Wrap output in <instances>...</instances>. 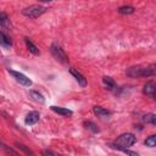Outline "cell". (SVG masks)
Instances as JSON below:
<instances>
[{"label": "cell", "instance_id": "20", "mask_svg": "<svg viewBox=\"0 0 156 156\" xmlns=\"http://www.w3.org/2000/svg\"><path fill=\"white\" fill-rule=\"evenodd\" d=\"M0 147H2L4 150H6L7 152H11V154H16V151L15 150H12V149H10V147H7V145H5L1 140H0Z\"/></svg>", "mask_w": 156, "mask_h": 156}, {"label": "cell", "instance_id": "7", "mask_svg": "<svg viewBox=\"0 0 156 156\" xmlns=\"http://www.w3.org/2000/svg\"><path fill=\"white\" fill-rule=\"evenodd\" d=\"M69 73L76 78V80L78 82V84L80 85V87H87V78L78 71V69H76V68H69Z\"/></svg>", "mask_w": 156, "mask_h": 156}, {"label": "cell", "instance_id": "9", "mask_svg": "<svg viewBox=\"0 0 156 156\" xmlns=\"http://www.w3.org/2000/svg\"><path fill=\"white\" fill-rule=\"evenodd\" d=\"M93 112L95 113V116H98L101 119H106V118H108L111 116V112L108 110L101 107V106H94L93 107Z\"/></svg>", "mask_w": 156, "mask_h": 156}, {"label": "cell", "instance_id": "16", "mask_svg": "<svg viewBox=\"0 0 156 156\" xmlns=\"http://www.w3.org/2000/svg\"><path fill=\"white\" fill-rule=\"evenodd\" d=\"M29 94H30V96H32L34 100H37V101H40V102H44V101H45L44 96H43L39 91H37V90H30Z\"/></svg>", "mask_w": 156, "mask_h": 156}, {"label": "cell", "instance_id": "14", "mask_svg": "<svg viewBox=\"0 0 156 156\" xmlns=\"http://www.w3.org/2000/svg\"><path fill=\"white\" fill-rule=\"evenodd\" d=\"M143 121L155 126L156 124V115L155 113H146L145 116H143Z\"/></svg>", "mask_w": 156, "mask_h": 156}, {"label": "cell", "instance_id": "18", "mask_svg": "<svg viewBox=\"0 0 156 156\" xmlns=\"http://www.w3.org/2000/svg\"><path fill=\"white\" fill-rule=\"evenodd\" d=\"M145 145L149 146V147H154V146L156 145V135L152 134V135H150L149 138H146V140H145Z\"/></svg>", "mask_w": 156, "mask_h": 156}, {"label": "cell", "instance_id": "4", "mask_svg": "<svg viewBox=\"0 0 156 156\" xmlns=\"http://www.w3.org/2000/svg\"><path fill=\"white\" fill-rule=\"evenodd\" d=\"M50 50H51L52 56H54L57 61H60V62H62V63H67V62H68V56H67V54L65 52V50H63L58 44L54 43V44L51 45Z\"/></svg>", "mask_w": 156, "mask_h": 156}, {"label": "cell", "instance_id": "15", "mask_svg": "<svg viewBox=\"0 0 156 156\" xmlns=\"http://www.w3.org/2000/svg\"><path fill=\"white\" fill-rule=\"evenodd\" d=\"M135 9L133 6H121L118 9V12L121 15H130V13H134Z\"/></svg>", "mask_w": 156, "mask_h": 156}, {"label": "cell", "instance_id": "5", "mask_svg": "<svg viewBox=\"0 0 156 156\" xmlns=\"http://www.w3.org/2000/svg\"><path fill=\"white\" fill-rule=\"evenodd\" d=\"M9 73H10L21 85H23V87H30V85H32V80H30L27 76H24L23 73L17 72V71H13V69H9Z\"/></svg>", "mask_w": 156, "mask_h": 156}, {"label": "cell", "instance_id": "13", "mask_svg": "<svg viewBox=\"0 0 156 156\" xmlns=\"http://www.w3.org/2000/svg\"><path fill=\"white\" fill-rule=\"evenodd\" d=\"M102 83H104V85H105L108 90H113V89L116 88V82H115L111 77H107V76L102 77Z\"/></svg>", "mask_w": 156, "mask_h": 156}, {"label": "cell", "instance_id": "2", "mask_svg": "<svg viewBox=\"0 0 156 156\" xmlns=\"http://www.w3.org/2000/svg\"><path fill=\"white\" fill-rule=\"evenodd\" d=\"M135 143H136V136L134 134H132V133H124V134H121L116 139L115 143L110 144V146L113 147V149H116V150H118L121 147H129V146L134 145Z\"/></svg>", "mask_w": 156, "mask_h": 156}, {"label": "cell", "instance_id": "19", "mask_svg": "<svg viewBox=\"0 0 156 156\" xmlns=\"http://www.w3.org/2000/svg\"><path fill=\"white\" fill-rule=\"evenodd\" d=\"M16 146H17L18 149H21L22 151H24L26 154H28V155H33V152H32L29 149H27V147H26V145H23V144H20V143H16Z\"/></svg>", "mask_w": 156, "mask_h": 156}, {"label": "cell", "instance_id": "3", "mask_svg": "<svg viewBox=\"0 0 156 156\" xmlns=\"http://www.w3.org/2000/svg\"><path fill=\"white\" fill-rule=\"evenodd\" d=\"M45 12H46V7H44L41 5H30L22 10V13L29 18H37Z\"/></svg>", "mask_w": 156, "mask_h": 156}, {"label": "cell", "instance_id": "12", "mask_svg": "<svg viewBox=\"0 0 156 156\" xmlns=\"http://www.w3.org/2000/svg\"><path fill=\"white\" fill-rule=\"evenodd\" d=\"M0 26L4 30H7L10 27V20H9L7 13L5 12H0Z\"/></svg>", "mask_w": 156, "mask_h": 156}, {"label": "cell", "instance_id": "21", "mask_svg": "<svg viewBox=\"0 0 156 156\" xmlns=\"http://www.w3.org/2000/svg\"><path fill=\"white\" fill-rule=\"evenodd\" d=\"M43 154H44V155H55V156L57 155L56 152H54V151H51V150H44Z\"/></svg>", "mask_w": 156, "mask_h": 156}, {"label": "cell", "instance_id": "8", "mask_svg": "<svg viewBox=\"0 0 156 156\" xmlns=\"http://www.w3.org/2000/svg\"><path fill=\"white\" fill-rule=\"evenodd\" d=\"M39 117H40V115L38 111H30L27 113V116L24 118V123L27 126H33L39 121Z\"/></svg>", "mask_w": 156, "mask_h": 156}, {"label": "cell", "instance_id": "10", "mask_svg": "<svg viewBox=\"0 0 156 156\" xmlns=\"http://www.w3.org/2000/svg\"><path fill=\"white\" fill-rule=\"evenodd\" d=\"M50 108H51V111H54L55 113L61 115V116H63V117H68V116H72V115H73V111H72V110H68V108H65V107L51 106Z\"/></svg>", "mask_w": 156, "mask_h": 156}, {"label": "cell", "instance_id": "22", "mask_svg": "<svg viewBox=\"0 0 156 156\" xmlns=\"http://www.w3.org/2000/svg\"><path fill=\"white\" fill-rule=\"evenodd\" d=\"M39 1H43V2H50V1H54V0H39Z\"/></svg>", "mask_w": 156, "mask_h": 156}, {"label": "cell", "instance_id": "6", "mask_svg": "<svg viewBox=\"0 0 156 156\" xmlns=\"http://www.w3.org/2000/svg\"><path fill=\"white\" fill-rule=\"evenodd\" d=\"M155 90H156V84H155V82H152V80L146 82V84H145L144 88H143V93H144L146 96L152 98V99H155Z\"/></svg>", "mask_w": 156, "mask_h": 156}, {"label": "cell", "instance_id": "1", "mask_svg": "<svg viewBox=\"0 0 156 156\" xmlns=\"http://www.w3.org/2000/svg\"><path fill=\"white\" fill-rule=\"evenodd\" d=\"M126 74L130 78L140 77H152L155 76V65L151 66H132L126 71Z\"/></svg>", "mask_w": 156, "mask_h": 156}, {"label": "cell", "instance_id": "17", "mask_svg": "<svg viewBox=\"0 0 156 156\" xmlns=\"http://www.w3.org/2000/svg\"><path fill=\"white\" fill-rule=\"evenodd\" d=\"M84 126H85V128H87V129L91 130L93 133H98V132H99V128H98V126H96L94 122H90V121L84 122Z\"/></svg>", "mask_w": 156, "mask_h": 156}, {"label": "cell", "instance_id": "11", "mask_svg": "<svg viewBox=\"0 0 156 156\" xmlns=\"http://www.w3.org/2000/svg\"><path fill=\"white\" fill-rule=\"evenodd\" d=\"M24 43H26V46H27V49L29 50V52H32L33 55H39L40 54V51H39V49H38V46L29 39V38H24Z\"/></svg>", "mask_w": 156, "mask_h": 156}]
</instances>
